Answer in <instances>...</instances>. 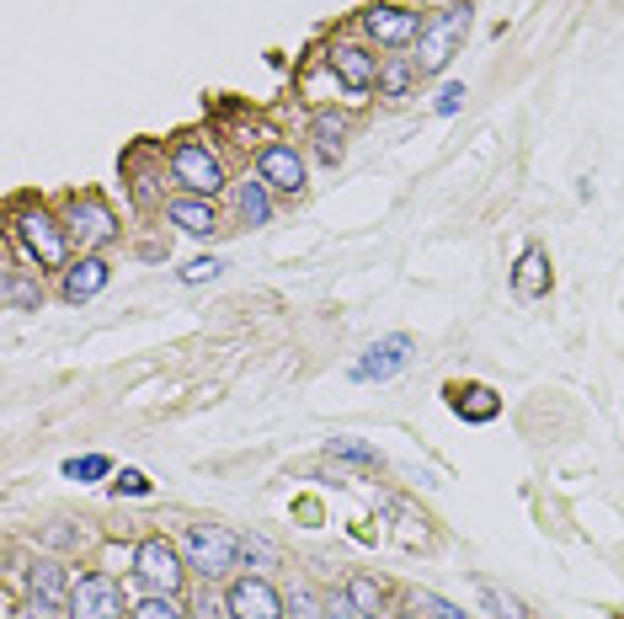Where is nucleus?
I'll return each mask as SVG.
<instances>
[{
	"mask_svg": "<svg viewBox=\"0 0 624 619\" xmlns=\"http://www.w3.org/2000/svg\"><path fill=\"white\" fill-rule=\"evenodd\" d=\"M363 33L401 48V43H412L422 33V22H416V11H401V6H374V11H363Z\"/></svg>",
	"mask_w": 624,
	"mask_h": 619,
	"instance_id": "13",
	"label": "nucleus"
},
{
	"mask_svg": "<svg viewBox=\"0 0 624 619\" xmlns=\"http://www.w3.org/2000/svg\"><path fill=\"white\" fill-rule=\"evenodd\" d=\"M172 176L193 198H214V193L225 187V161L208 150L204 139H182L172 150Z\"/></svg>",
	"mask_w": 624,
	"mask_h": 619,
	"instance_id": "4",
	"label": "nucleus"
},
{
	"mask_svg": "<svg viewBox=\"0 0 624 619\" xmlns=\"http://www.w3.org/2000/svg\"><path fill=\"white\" fill-rule=\"evenodd\" d=\"M453 395V412L470 416V422H491V416L502 412V401L485 390V384H470V390H449Z\"/></svg>",
	"mask_w": 624,
	"mask_h": 619,
	"instance_id": "20",
	"label": "nucleus"
},
{
	"mask_svg": "<svg viewBox=\"0 0 624 619\" xmlns=\"http://www.w3.org/2000/svg\"><path fill=\"white\" fill-rule=\"evenodd\" d=\"M347 598H352L358 619H380V615H384V587L374 583V577H363V572H358V577L347 583Z\"/></svg>",
	"mask_w": 624,
	"mask_h": 619,
	"instance_id": "22",
	"label": "nucleus"
},
{
	"mask_svg": "<svg viewBox=\"0 0 624 619\" xmlns=\"http://www.w3.org/2000/svg\"><path fill=\"white\" fill-rule=\"evenodd\" d=\"M288 609H294V619H320V609H326V604H320V598H315L310 587L299 583L294 593H288Z\"/></svg>",
	"mask_w": 624,
	"mask_h": 619,
	"instance_id": "28",
	"label": "nucleus"
},
{
	"mask_svg": "<svg viewBox=\"0 0 624 619\" xmlns=\"http://www.w3.org/2000/svg\"><path fill=\"white\" fill-rule=\"evenodd\" d=\"M65 225H69V241L80 246L86 257H97L102 246L118 241V214H112L97 193H75V198H69Z\"/></svg>",
	"mask_w": 624,
	"mask_h": 619,
	"instance_id": "3",
	"label": "nucleus"
},
{
	"mask_svg": "<svg viewBox=\"0 0 624 619\" xmlns=\"http://www.w3.org/2000/svg\"><path fill=\"white\" fill-rule=\"evenodd\" d=\"M412 363V337H380V343H369L358 358H352V369L347 374L358 379V384H374V379H395L401 369Z\"/></svg>",
	"mask_w": 624,
	"mask_h": 619,
	"instance_id": "8",
	"label": "nucleus"
},
{
	"mask_svg": "<svg viewBox=\"0 0 624 619\" xmlns=\"http://www.w3.org/2000/svg\"><path fill=\"white\" fill-rule=\"evenodd\" d=\"M107 470H112V465H107L102 454H86V459H69L65 465L69 481H97V476H107Z\"/></svg>",
	"mask_w": 624,
	"mask_h": 619,
	"instance_id": "27",
	"label": "nucleus"
},
{
	"mask_svg": "<svg viewBox=\"0 0 624 619\" xmlns=\"http://www.w3.org/2000/svg\"><path fill=\"white\" fill-rule=\"evenodd\" d=\"M17 619H54V615H48V609H37V604H33V609H22Z\"/></svg>",
	"mask_w": 624,
	"mask_h": 619,
	"instance_id": "35",
	"label": "nucleus"
},
{
	"mask_svg": "<svg viewBox=\"0 0 624 619\" xmlns=\"http://www.w3.org/2000/svg\"><path fill=\"white\" fill-rule=\"evenodd\" d=\"M416 75H422V69H416V59H384V65H380V97L401 102V97L412 91Z\"/></svg>",
	"mask_w": 624,
	"mask_h": 619,
	"instance_id": "21",
	"label": "nucleus"
},
{
	"mask_svg": "<svg viewBox=\"0 0 624 619\" xmlns=\"http://www.w3.org/2000/svg\"><path fill=\"white\" fill-rule=\"evenodd\" d=\"M236 208H241V219L251 225V230H256V225H267V219H273V187H267L262 176H256V182L245 176L241 187H236Z\"/></svg>",
	"mask_w": 624,
	"mask_h": 619,
	"instance_id": "16",
	"label": "nucleus"
},
{
	"mask_svg": "<svg viewBox=\"0 0 624 619\" xmlns=\"http://www.w3.org/2000/svg\"><path fill=\"white\" fill-rule=\"evenodd\" d=\"M241 555L251 561V566H256V572H273V566H277V551L267 545V540H262V534H245V540H241Z\"/></svg>",
	"mask_w": 624,
	"mask_h": 619,
	"instance_id": "24",
	"label": "nucleus"
},
{
	"mask_svg": "<svg viewBox=\"0 0 624 619\" xmlns=\"http://www.w3.org/2000/svg\"><path fill=\"white\" fill-rule=\"evenodd\" d=\"M28 593H33L37 609L59 615V609H69V593H75V583L65 577V566H59V561H33V566H28Z\"/></svg>",
	"mask_w": 624,
	"mask_h": 619,
	"instance_id": "12",
	"label": "nucleus"
},
{
	"mask_svg": "<svg viewBox=\"0 0 624 619\" xmlns=\"http://www.w3.org/2000/svg\"><path fill=\"white\" fill-rule=\"evenodd\" d=\"M134 577L150 593H166V598H176V587H182V577H187V555L176 551V545H166V540H144L134 551Z\"/></svg>",
	"mask_w": 624,
	"mask_h": 619,
	"instance_id": "5",
	"label": "nucleus"
},
{
	"mask_svg": "<svg viewBox=\"0 0 624 619\" xmlns=\"http://www.w3.org/2000/svg\"><path fill=\"white\" fill-rule=\"evenodd\" d=\"M134 619H182V609H176L166 593H150V598H139L134 604Z\"/></svg>",
	"mask_w": 624,
	"mask_h": 619,
	"instance_id": "25",
	"label": "nucleus"
},
{
	"mask_svg": "<svg viewBox=\"0 0 624 619\" xmlns=\"http://www.w3.org/2000/svg\"><path fill=\"white\" fill-rule=\"evenodd\" d=\"M0 300H6V310H37L43 305V283H37L33 273H22V268H6Z\"/></svg>",
	"mask_w": 624,
	"mask_h": 619,
	"instance_id": "17",
	"label": "nucleus"
},
{
	"mask_svg": "<svg viewBox=\"0 0 624 619\" xmlns=\"http://www.w3.org/2000/svg\"><path fill=\"white\" fill-rule=\"evenodd\" d=\"M17 241H22V251L33 257L37 268H65L69 236L43 214V208H22V214H17Z\"/></svg>",
	"mask_w": 624,
	"mask_h": 619,
	"instance_id": "6",
	"label": "nucleus"
},
{
	"mask_svg": "<svg viewBox=\"0 0 624 619\" xmlns=\"http://www.w3.org/2000/svg\"><path fill=\"white\" fill-rule=\"evenodd\" d=\"M256 176H262L273 193H288V198L305 193V161H299L294 144H262V155H256Z\"/></svg>",
	"mask_w": 624,
	"mask_h": 619,
	"instance_id": "10",
	"label": "nucleus"
},
{
	"mask_svg": "<svg viewBox=\"0 0 624 619\" xmlns=\"http://www.w3.org/2000/svg\"><path fill=\"white\" fill-rule=\"evenodd\" d=\"M310 139H315V155H320L326 166H337V155H342V139H347V123L337 118V112H315Z\"/></svg>",
	"mask_w": 624,
	"mask_h": 619,
	"instance_id": "19",
	"label": "nucleus"
},
{
	"mask_svg": "<svg viewBox=\"0 0 624 619\" xmlns=\"http://www.w3.org/2000/svg\"><path fill=\"white\" fill-rule=\"evenodd\" d=\"M464 33H470V6H464V0L438 6V11L422 22V33H416V69H422V75H438V69L459 54Z\"/></svg>",
	"mask_w": 624,
	"mask_h": 619,
	"instance_id": "1",
	"label": "nucleus"
},
{
	"mask_svg": "<svg viewBox=\"0 0 624 619\" xmlns=\"http://www.w3.org/2000/svg\"><path fill=\"white\" fill-rule=\"evenodd\" d=\"M225 273V262L219 257H193L187 268H182V283H208V278Z\"/></svg>",
	"mask_w": 624,
	"mask_h": 619,
	"instance_id": "29",
	"label": "nucleus"
},
{
	"mask_svg": "<svg viewBox=\"0 0 624 619\" xmlns=\"http://www.w3.org/2000/svg\"><path fill=\"white\" fill-rule=\"evenodd\" d=\"M513 289H518L523 300H539V294H550V268H545V251L539 246H528L518 262V273H513Z\"/></svg>",
	"mask_w": 624,
	"mask_h": 619,
	"instance_id": "18",
	"label": "nucleus"
},
{
	"mask_svg": "<svg viewBox=\"0 0 624 619\" xmlns=\"http://www.w3.org/2000/svg\"><path fill=\"white\" fill-rule=\"evenodd\" d=\"M225 615L230 619H283L288 615V598L267 577H241V583H230V593H225Z\"/></svg>",
	"mask_w": 624,
	"mask_h": 619,
	"instance_id": "7",
	"label": "nucleus"
},
{
	"mask_svg": "<svg viewBox=\"0 0 624 619\" xmlns=\"http://www.w3.org/2000/svg\"><path fill=\"white\" fill-rule=\"evenodd\" d=\"M182 555H187L193 572H204L208 583H219V577H230V566L241 561V534H230L225 523H193V529L182 534Z\"/></svg>",
	"mask_w": 624,
	"mask_h": 619,
	"instance_id": "2",
	"label": "nucleus"
},
{
	"mask_svg": "<svg viewBox=\"0 0 624 619\" xmlns=\"http://www.w3.org/2000/svg\"><path fill=\"white\" fill-rule=\"evenodd\" d=\"M69 619H118L123 615V593L112 577L102 572H86V577H75V593H69Z\"/></svg>",
	"mask_w": 624,
	"mask_h": 619,
	"instance_id": "9",
	"label": "nucleus"
},
{
	"mask_svg": "<svg viewBox=\"0 0 624 619\" xmlns=\"http://www.w3.org/2000/svg\"><path fill=\"white\" fill-rule=\"evenodd\" d=\"M326 454L331 459H352V465H384V454L374 444H358V438H331L326 444Z\"/></svg>",
	"mask_w": 624,
	"mask_h": 619,
	"instance_id": "23",
	"label": "nucleus"
},
{
	"mask_svg": "<svg viewBox=\"0 0 624 619\" xmlns=\"http://www.w3.org/2000/svg\"><path fill=\"white\" fill-rule=\"evenodd\" d=\"M416 609L427 619H470L459 604H449V598H438V593H416Z\"/></svg>",
	"mask_w": 624,
	"mask_h": 619,
	"instance_id": "26",
	"label": "nucleus"
},
{
	"mask_svg": "<svg viewBox=\"0 0 624 619\" xmlns=\"http://www.w3.org/2000/svg\"><path fill=\"white\" fill-rule=\"evenodd\" d=\"M166 219L182 225L187 236H214V230H219V214H214V204H208V198H193V193H187V198H176V204H166Z\"/></svg>",
	"mask_w": 624,
	"mask_h": 619,
	"instance_id": "15",
	"label": "nucleus"
},
{
	"mask_svg": "<svg viewBox=\"0 0 624 619\" xmlns=\"http://www.w3.org/2000/svg\"><path fill=\"white\" fill-rule=\"evenodd\" d=\"M475 593H481L485 604H491V615H496V619H518V604H513V598H502V593H496L491 583H481Z\"/></svg>",
	"mask_w": 624,
	"mask_h": 619,
	"instance_id": "30",
	"label": "nucleus"
},
{
	"mask_svg": "<svg viewBox=\"0 0 624 619\" xmlns=\"http://www.w3.org/2000/svg\"><path fill=\"white\" fill-rule=\"evenodd\" d=\"M198 619H219V604H214L208 593H204V598H198Z\"/></svg>",
	"mask_w": 624,
	"mask_h": 619,
	"instance_id": "34",
	"label": "nucleus"
},
{
	"mask_svg": "<svg viewBox=\"0 0 624 619\" xmlns=\"http://www.w3.org/2000/svg\"><path fill=\"white\" fill-rule=\"evenodd\" d=\"M107 278H112V268H107L102 257H80V262H69L65 268L59 294H65L69 305H86V300H97V294L107 289Z\"/></svg>",
	"mask_w": 624,
	"mask_h": 619,
	"instance_id": "14",
	"label": "nucleus"
},
{
	"mask_svg": "<svg viewBox=\"0 0 624 619\" xmlns=\"http://www.w3.org/2000/svg\"><path fill=\"white\" fill-rule=\"evenodd\" d=\"M326 619H358V609H352V598H347V593H337V598H326Z\"/></svg>",
	"mask_w": 624,
	"mask_h": 619,
	"instance_id": "33",
	"label": "nucleus"
},
{
	"mask_svg": "<svg viewBox=\"0 0 624 619\" xmlns=\"http://www.w3.org/2000/svg\"><path fill=\"white\" fill-rule=\"evenodd\" d=\"M464 97H470V91H464V80H449V86L438 91V112H444V118H449V112H459V107H464Z\"/></svg>",
	"mask_w": 624,
	"mask_h": 619,
	"instance_id": "31",
	"label": "nucleus"
},
{
	"mask_svg": "<svg viewBox=\"0 0 624 619\" xmlns=\"http://www.w3.org/2000/svg\"><path fill=\"white\" fill-rule=\"evenodd\" d=\"M118 491H123V497H150V481H144L139 470H123V476H118Z\"/></svg>",
	"mask_w": 624,
	"mask_h": 619,
	"instance_id": "32",
	"label": "nucleus"
},
{
	"mask_svg": "<svg viewBox=\"0 0 624 619\" xmlns=\"http://www.w3.org/2000/svg\"><path fill=\"white\" fill-rule=\"evenodd\" d=\"M331 75L347 86V97H369V91L380 86V65H374V54L358 48V43H337V48H331Z\"/></svg>",
	"mask_w": 624,
	"mask_h": 619,
	"instance_id": "11",
	"label": "nucleus"
}]
</instances>
